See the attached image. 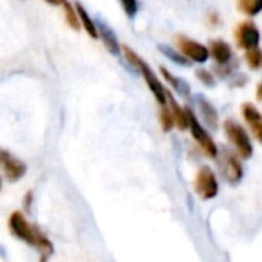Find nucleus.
Returning a JSON list of instances; mask_svg holds the SVG:
<instances>
[{"label":"nucleus","instance_id":"nucleus-1","mask_svg":"<svg viewBox=\"0 0 262 262\" xmlns=\"http://www.w3.org/2000/svg\"><path fill=\"white\" fill-rule=\"evenodd\" d=\"M8 224H9V232H11L15 238H18V239L28 243L29 246L37 247V249L43 253L41 259H45V258L52 252V244L49 243V239H48L35 226L29 224V223L26 221V218L23 216V213L14 212V213L9 216V223H8Z\"/></svg>","mask_w":262,"mask_h":262},{"label":"nucleus","instance_id":"nucleus-2","mask_svg":"<svg viewBox=\"0 0 262 262\" xmlns=\"http://www.w3.org/2000/svg\"><path fill=\"white\" fill-rule=\"evenodd\" d=\"M123 52H124V57H126V60L135 68V69H138L140 72H141V75L144 77V81H146V84L149 86V89H150V92L154 94V97H155V100L158 101V104L160 106H164V104H167V89L163 86V83L157 78V75L154 74V71L149 68V64L134 51V49H130L129 46H123Z\"/></svg>","mask_w":262,"mask_h":262},{"label":"nucleus","instance_id":"nucleus-3","mask_svg":"<svg viewBox=\"0 0 262 262\" xmlns=\"http://www.w3.org/2000/svg\"><path fill=\"white\" fill-rule=\"evenodd\" d=\"M224 130H226L229 141L236 149L238 155L244 160H249L253 155V144H252L250 137L246 132V129L239 123H236L233 120H227L224 123Z\"/></svg>","mask_w":262,"mask_h":262},{"label":"nucleus","instance_id":"nucleus-4","mask_svg":"<svg viewBox=\"0 0 262 262\" xmlns=\"http://www.w3.org/2000/svg\"><path fill=\"white\" fill-rule=\"evenodd\" d=\"M187 115H189V129L192 132V137L195 138V141L200 144V147L204 150V154L209 158H216L218 157V147L215 144V141L212 140L210 134L203 127V124L200 123V120L196 118V115L193 114L192 109H186Z\"/></svg>","mask_w":262,"mask_h":262},{"label":"nucleus","instance_id":"nucleus-5","mask_svg":"<svg viewBox=\"0 0 262 262\" xmlns=\"http://www.w3.org/2000/svg\"><path fill=\"white\" fill-rule=\"evenodd\" d=\"M195 192L204 201L213 200L218 195L220 184H218L215 172L209 166H203L198 170L196 178H195Z\"/></svg>","mask_w":262,"mask_h":262},{"label":"nucleus","instance_id":"nucleus-6","mask_svg":"<svg viewBox=\"0 0 262 262\" xmlns=\"http://www.w3.org/2000/svg\"><path fill=\"white\" fill-rule=\"evenodd\" d=\"M177 43H178V48L180 51L190 60V61H195V63H206L210 57V52H209V48H206L204 45L189 38V37H184V35H178L177 38Z\"/></svg>","mask_w":262,"mask_h":262},{"label":"nucleus","instance_id":"nucleus-7","mask_svg":"<svg viewBox=\"0 0 262 262\" xmlns=\"http://www.w3.org/2000/svg\"><path fill=\"white\" fill-rule=\"evenodd\" d=\"M221 169H223L224 178H226L230 184H238V183L243 180V175H244L243 164H241V161L238 160V155L233 154V152L229 150V149L223 150Z\"/></svg>","mask_w":262,"mask_h":262},{"label":"nucleus","instance_id":"nucleus-8","mask_svg":"<svg viewBox=\"0 0 262 262\" xmlns=\"http://www.w3.org/2000/svg\"><path fill=\"white\" fill-rule=\"evenodd\" d=\"M236 43L241 49H252L256 48L261 41V32L253 21H243L235 31Z\"/></svg>","mask_w":262,"mask_h":262},{"label":"nucleus","instance_id":"nucleus-9","mask_svg":"<svg viewBox=\"0 0 262 262\" xmlns=\"http://www.w3.org/2000/svg\"><path fill=\"white\" fill-rule=\"evenodd\" d=\"M0 169L3 170L5 177L9 181H18L26 172L25 163H21L20 160H17L15 157H12L11 154L2 149H0Z\"/></svg>","mask_w":262,"mask_h":262},{"label":"nucleus","instance_id":"nucleus-10","mask_svg":"<svg viewBox=\"0 0 262 262\" xmlns=\"http://www.w3.org/2000/svg\"><path fill=\"white\" fill-rule=\"evenodd\" d=\"M243 117L247 121V124L250 126L255 138L262 143V115L258 111V107L252 103H244L243 104Z\"/></svg>","mask_w":262,"mask_h":262},{"label":"nucleus","instance_id":"nucleus-11","mask_svg":"<svg viewBox=\"0 0 262 262\" xmlns=\"http://www.w3.org/2000/svg\"><path fill=\"white\" fill-rule=\"evenodd\" d=\"M209 52L220 66L229 64V61L232 60V48L223 40H212L209 46Z\"/></svg>","mask_w":262,"mask_h":262},{"label":"nucleus","instance_id":"nucleus-12","mask_svg":"<svg viewBox=\"0 0 262 262\" xmlns=\"http://www.w3.org/2000/svg\"><path fill=\"white\" fill-rule=\"evenodd\" d=\"M167 103H169V107L172 109V114H173V118H175V126L180 129V130H186L189 129V115H187V111L183 109L173 98V95L167 91Z\"/></svg>","mask_w":262,"mask_h":262},{"label":"nucleus","instance_id":"nucleus-13","mask_svg":"<svg viewBox=\"0 0 262 262\" xmlns=\"http://www.w3.org/2000/svg\"><path fill=\"white\" fill-rule=\"evenodd\" d=\"M97 28H98V35L101 37V40H103V43H104L106 49H107L111 54L118 55L121 48H120L118 40H117L115 34L112 32V29H111V28H107V26H106V25H103V23H97Z\"/></svg>","mask_w":262,"mask_h":262},{"label":"nucleus","instance_id":"nucleus-14","mask_svg":"<svg viewBox=\"0 0 262 262\" xmlns=\"http://www.w3.org/2000/svg\"><path fill=\"white\" fill-rule=\"evenodd\" d=\"M200 111H201V115H203L204 123L209 127L216 129L218 127V112L210 104V101H207L206 98H200Z\"/></svg>","mask_w":262,"mask_h":262},{"label":"nucleus","instance_id":"nucleus-15","mask_svg":"<svg viewBox=\"0 0 262 262\" xmlns=\"http://www.w3.org/2000/svg\"><path fill=\"white\" fill-rule=\"evenodd\" d=\"M75 9H77V14H78V18H80V25L84 28V31L92 37V38H97V37H100L98 35V28H97V23L89 17V14L86 12V9L80 5V3H77V6H75Z\"/></svg>","mask_w":262,"mask_h":262},{"label":"nucleus","instance_id":"nucleus-16","mask_svg":"<svg viewBox=\"0 0 262 262\" xmlns=\"http://www.w3.org/2000/svg\"><path fill=\"white\" fill-rule=\"evenodd\" d=\"M160 72H161V75L164 77V80L175 89V91H178L180 94H183V95H187L189 94V86L183 81V80H180L178 77H175L169 69H166L164 66H161L160 68Z\"/></svg>","mask_w":262,"mask_h":262},{"label":"nucleus","instance_id":"nucleus-17","mask_svg":"<svg viewBox=\"0 0 262 262\" xmlns=\"http://www.w3.org/2000/svg\"><path fill=\"white\" fill-rule=\"evenodd\" d=\"M238 8L243 14L255 17L262 11V0H238Z\"/></svg>","mask_w":262,"mask_h":262},{"label":"nucleus","instance_id":"nucleus-18","mask_svg":"<svg viewBox=\"0 0 262 262\" xmlns=\"http://www.w3.org/2000/svg\"><path fill=\"white\" fill-rule=\"evenodd\" d=\"M160 123H161L163 132H170L175 127V118H173L172 109L167 107L166 104L161 106V109H160Z\"/></svg>","mask_w":262,"mask_h":262},{"label":"nucleus","instance_id":"nucleus-19","mask_svg":"<svg viewBox=\"0 0 262 262\" xmlns=\"http://www.w3.org/2000/svg\"><path fill=\"white\" fill-rule=\"evenodd\" d=\"M246 61H247L249 68L253 69V71L262 69V49H259L258 46L256 48H252V49H247V52H246Z\"/></svg>","mask_w":262,"mask_h":262},{"label":"nucleus","instance_id":"nucleus-20","mask_svg":"<svg viewBox=\"0 0 262 262\" xmlns=\"http://www.w3.org/2000/svg\"><path fill=\"white\" fill-rule=\"evenodd\" d=\"M63 8H64V14H66V21L68 25L72 28V29H78L80 28V18H78V14H77V9L72 8L71 3H68L66 0L63 2Z\"/></svg>","mask_w":262,"mask_h":262},{"label":"nucleus","instance_id":"nucleus-21","mask_svg":"<svg viewBox=\"0 0 262 262\" xmlns=\"http://www.w3.org/2000/svg\"><path fill=\"white\" fill-rule=\"evenodd\" d=\"M160 49H161V52L167 57V58H170L173 63H177V64H183V66H186V64H189V58L181 52V54H178V52H175L173 49H170L169 46H160Z\"/></svg>","mask_w":262,"mask_h":262},{"label":"nucleus","instance_id":"nucleus-22","mask_svg":"<svg viewBox=\"0 0 262 262\" xmlns=\"http://www.w3.org/2000/svg\"><path fill=\"white\" fill-rule=\"evenodd\" d=\"M196 77H198V80L203 81L206 86H213V84H215V77H213V74H212L210 71H207V69H198V71H196Z\"/></svg>","mask_w":262,"mask_h":262},{"label":"nucleus","instance_id":"nucleus-23","mask_svg":"<svg viewBox=\"0 0 262 262\" xmlns=\"http://www.w3.org/2000/svg\"><path fill=\"white\" fill-rule=\"evenodd\" d=\"M124 12L127 14V17H134L138 12V2L137 0H120Z\"/></svg>","mask_w":262,"mask_h":262},{"label":"nucleus","instance_id":"nucleus-24","mask_svg":"<svg viewBox=\"0 0 262 262\" xmlns=\"http://www.w3.org/2000/svg\"><path fill=\"white\" fill-rule=\"evenodd\" d=\"M31 200H32V193L29 192L25 198V204H26V210H29V206H31Z\"/></svg>","mask_w":262,"mask_h":262},{"label":"nucleus","instance_id":"nucleus-25","mask_svg":"<svg viewBox=\"0 0 262 262\" xmlns=\"http://www.w3.org/2000/svg\"><path fill=\"white\" fill-rule=\"evenodd\" d=\"M256 97H258V100L262 101V83L258 84V89H256Z\"/></svg>","mask_w":262,"mask_h":262},{"label":"nucleus","instance_id":"nucleus-26","mask_svg":"<svg viewBox=\"0 0 262 262\" xmlns=\"http://www.w3.org/2000/svg\"><path fill=\"white\" fill-rule=\"evenodd\" d=\"M48 3H51V5H63V2L64 0H46Z\"/></svg>","mask_w":262,"mask_h":262},{"label":"nucleus","instance_id":"nucleus-27","mask_svg":"<svg viewBox=\"0 0 262 262\" xmlns=\"http://www.w3.org/2000/svg\"><path fill=\"white\" fill-rule=\"evenodd\" d=\"M0 189H2V178H0Z\"/></svg>","mask_w":262,"mask_h":262}]
</instances>
